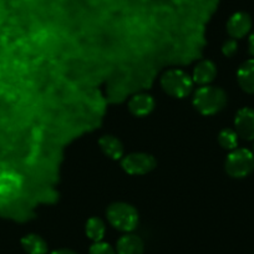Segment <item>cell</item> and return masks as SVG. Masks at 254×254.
I'll use <instances>...</instances> for the list:
<instances>
[{
	"mask_svg": "<svg viewBox=\"0 0 254 254\" xmlns=\"http://www.w3.org/2000/svg\"><path fill=\"white\" fill-rule=\"evenodd\" d=\"M227 104V94L221 87L204 86L199 87L193 96V106L199 114L204 116L218 114Z\"/></svg>",
	"mask_w": 254,
	"mask_h": 254,
	"instance_id": "obj_1",
	"label": "cell"
},
{
	"mask_svg": "<svg viewBox=\"0 0 254 254\" xmlns=\"http://www.w3.org/2000/svg\"><path fill=\"white\" fill-rule=\"evenodd\" d=\"M106 216L110 224L121 232H132L137 227L138 213L135 207L128 203L115 202L110 204Z\"/></svg>",
	"mask_w": 254,
	"mask_h": 254,
	"instance_id": "obj_2",
	"label": "cell"
},
{
	"mask_svg": "<svg viewBox=\"0 0 254 254\" xmlns=\"http://www.w3.org/2000/svg\"><path fill=\"white\" fill-rule=\"evenodd\" d=\"M161 86L170 96L183 99L193 89V80L182 70H168L161 77Z\"/></svg>",
	"mask_w": 254,
	"mask_h": 254,
	"instance_id": "obj_3",
	"label": "cell"
},
{
	"mask_svg": "<svg viewBox=\"0 0 254 254\" xmlns=\"http://www.w3.org/2000/svg\"><path fill=\"white\" fill-rule=\"evenodd\" d=\"M226 172L232 178H244L254 170V155L247 148H236L226 160Z\"/></svg>",
	"mask_w": 254,
	"mask_h": 254,
	"instance_id": "obj_4",
	"label": "cell"
},
{
	"mask_svg": "<svg viewBox=\"0 0 254 254\" xmlns=\"http://www.w3.org/2000/svg\"><path fill=\"white\" fill-rule=\"evenodd\" d=\"M155 157L143 152H135L124 157L121 167L128 175H146L156 167Z\"/></svg>",
	"mask_w": 254,
	"mask_h": 254,
	"instance_id": "obj_5",
	"label": "cell"
},
{
	"mask_svg": "<svg viewBox=\"0 0 254 254\" xmlns=\"http://www.w3.org/2000/svg\"><path fill=\"white\" fill-rule=\"evenodd\" d=\"M21 190V178L15 173L6 172L0 175V203L13 201Z\"/></svg>",
	"mask_w": 254,
	"mask_h": 254,
	"instance_id": "obj_6",
	"label": "cell"
},
{
	"mask_svg": "<svg viewBox=\"0 0 254 254\" xmlns=\"http://www.w3.org/2000/svg\"><path fill=\"white\" fill-rule=\"evenodd\" d=\"M236 132L244 140H254V110L251 107H243L239 110L234 119Z\"/></svg>",
	"mask_w": 254,
	"mask_h": 254,
	"instance_id": "obj_7",
	"label": "cell"
},
{
	"mask_svg": "<svg viewBox=\"0 0 254 254\" xmlns=\"http://www.w3.org/2000/svg\"><path fill=\"white\" fill-rule=\"evenodd\" d=\"M252 18L248 13H234L227 21V33L232 39H242L251 31Z\"/></svg>",
	"mask_w": 254,
	"mask_h": 254,
	"instance_id": "obj_8",
	"label": "cell"
},
{
	"mask_svg": "<svg viewBox=\"0 0 254 254\" xmlns=\"http://www.w3.org/2000/svg\"><path fill=\"white\" fill-rule=\"evenodd\" d=\"M153 109H155V100L147 94L135 95L128 102V110L131 114L137 117L147 116L153 111Z\"/></svg>",
	"mask_w": 254,
	"mask_h": 254,
	"instance_id": "obj_9",
	"label": "cell"
},
{
	"mask_svg": "<svg viewBox=\"0 0 254 254\" xmlns=\"http://www.w3.org/2000/svg\"><path fill=\"white\" fill-rule=\"evenodd\" d=\"M237 80L244 92L254 94V59L244 61L239 66Z\"/></svg>",
	"mask_w": 254,
	"mask_h": 254,
	"instance_id": "obj_10",
	"label": "cell"
},
{
	"mask_svg": "<svg viewBox=\"0 0 254 254\" xmlns=\"http://www.w3.org/2000/svg\"><path fill=\"white\" fill-rule=\"evenodd\" d=\"M217 76V67L211 60H203L197 64L192 80L198 85H208Z\"/></svg>",
	"mask_w": 254,
	"mask_h": 254,
	"instance_id": "obj_11",
	"label": "cell"
},
{
	"mask_svg": "<svg viewBox=\"0 0 254 254\" xmlns=\"http://www.w3.org/2000/svg\"><path fill=\"white\" fill-rule=\"evenodd\" d=\"M117 254H143V242L135 234H126L117 241Z\"/></svg>",
	"mask_w": 254,
	"mask_h": 254,
	"instance_id": "obj_12",
	"label": "cell"
},
{
	"mask_svg": "<svg viewBox=\"0 0 254 254\" xmlns=\"http://www.w3.org/2000/svg\"><path fill=\"white\" fill-rule=\"evenodd\" d=\"M99 145L101 147L102 152L107 156V157L112 158V160H120L124 156V145L121 141L117 137L111 135L102 136L99 140Z\"/></svg>",
	"mask_w": 254,
	"mask_h": 254,
	"instance_id": "obj_13",
	"label": "cell"
},
{
	"mask_svg": "<svg viewBox=\"0 0 254 254\" xmlns=\"http://www.w3.org/2000/svg\"><path fill=\"white\" fill-rule=\"evenodd\" d=\"M21 246L29 254H46L48 244L38 234H28L21 239Z\"/></svg>",
	"mask_w": 254,
	"mask_h": 254,
	"instance_id": "obj_14",
	"label": "cell"
},
{
	"mask_svg": "<svg viewBox=\"0 0 254 254\" xmlns=\"http://www.w3.org/2000/svg\"><path fill=\"white\" fill-rule=\"evenodd\" d=\"M86 234L91 241L101 242L105 236V223L97 217H91L86 222Z\"/></svg>",
	"mask_w": 254,
	"mask_h": 254,
	"instance_id": "obj_15",
	"label": "cell"
},
{
	"mask_svg": "<svg viewBox=\"0 0 254 254\" xmlns=\"http://www.w3.org/2000/svg\"><path fill=\"white\" fill-rule=\"evenodd\" d=\"M238 137L237 132L232 128H224L218 135V143L224 150H236L238 146Z\"/></svg>",
	"mask_w": 254,
	"mask_h": 254,
	"instance_id": "obj_16",
	"label": "cell"
},
{
	"mask_svg": "<svg viewBox=\"0 0 254 254\" xmlns=\"http://www.w3.org/2000/svg\"><path fill=\"white\" fill-rule=\"evenodd\" d=\"M90 254H116L111 246L105 242H95L90 247Z\"/></svg>",
	"mask_w": 254,
	"mask_h": 254,
	"instance_id": "obj_17",
	"label": "cell"
},
{
	"mask_svg": "<svg viewBox=\"0 0 254 254\" xmlns=\"http://www.w3.org/2000/svg\"><path fill=\"white\" fill-rule=\"evenodd\" d=\"M237 51H238V44H237L236 39H229V40L224 41L223 46H222V53L224 56L232 58L236 55Z\"/></svg>",
	"mask_w": 254,
	"mask_h": 254,
	"instance_id": "obj_18",
	"label": "cell"
},
{
	"mask_svg": "<svg viewBox=\"0 0 254 254\" xmlns=\"http://www.w3.org/2000/svg\"><path fill=\"white\" fill-rule=\"evenodd\" d=\"M249 54L254 56V31L249 36Z\"/></svg>",
	"mask_w": 254,
	"mask_h": 254,
	"instance_id": "obj_19",
	"label": "cell"
},
{
	"mask_svg": "<svg viewBox=\"0 0 254 254\" xmlns=\"http://www.w3.org/2000/svg\"><path fill=\"white\" fill-rule=\"evenodd\" d=\"M51 254H76L71 249H58V251H54Z\"/></svg>",
	"mask_w": 254,
	"mask_h": 254,
	"instance_id": "obj_20",
	"label": "cell"
}]
</instances>
